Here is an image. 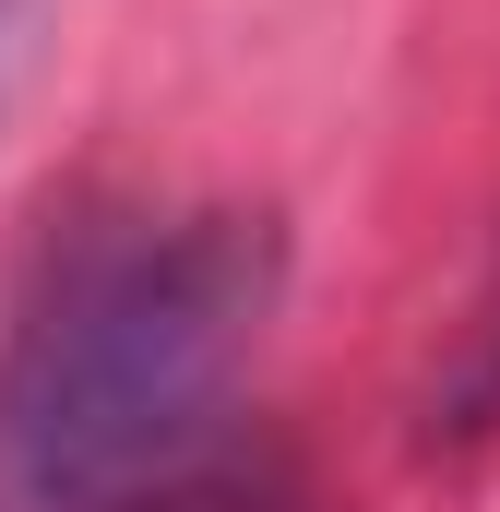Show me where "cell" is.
<instances>
[{"mask_svg": "<svg viewBox=\"0 0 500 512\" xmlns=\"http://www.w3.org/2000/svg\"><path fill=\"white\" fill-rule=\"evenodd\" d=\"M0 48H12V0H0Z\"/></svg>", "mask_w": 500, "mask_h": 512, "instance_id": "obj_4", "label": "cell"}, {"mask_svg": "<svg viewBox=\"0 0 500 512\" xmlns=\"http://www.w3.org/2000/svg\"><path fill=\"white\" fill-rule=\"evenodd\" d=\"M72 512H322V489H310V453L274 417H239L191 465H167L143 489H108V501H72Z\"/></svg>", "mask_w": 500, "mask_h": 512, "instance_id": "obj_2", "label": "cell"}, {"mask_svg": "<svg viewBox=\"0 0 500 512\" xmlns=\"http://www.w3.org/2000/svg\"><path fill=\"white\" fill-rule=\"evenodd\" d=\"M417 441H429V453H477V441H500V251H489V274H477V298H465V322H453V346L429 358Z\"/></svg>", "mask_w": 500, "mask_h": 512, "instance_id": "obj_3", "label": "cell"}, {"mask_svg": "<svg viewBox=\"0 0 500 512\" xmlns=\"http://www.w3.org/2000/svg\"><path fill=\"white\" fill-rule=\"evenodd\" d=\"M286 298L262 203H72L0 310V512H72L227 441Z\"/></svg>", "mask_w": 500, "mask_h": 512, "instance_id": "obj_1", "label": "cell"}]
</instances>
